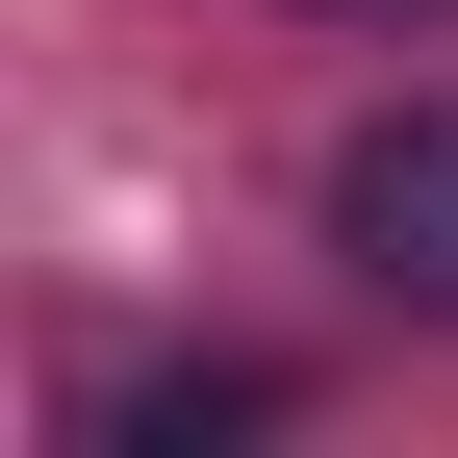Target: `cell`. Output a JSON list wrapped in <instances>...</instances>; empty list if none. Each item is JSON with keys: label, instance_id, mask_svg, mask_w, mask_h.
<instances>
[{"label": "cell", "instance_id": "cell-1", "mask_svg": "<svg viewBox=\"0 0 458 458\" xmlns=\"http://www.w3.org/2000/svg\"><path fill=\"white\" fill-rule=\"evenodd\" d=\"M331 255H357L382 306H433V331H458V102H382V128L331 153Z\"/></svg>", "mask_w": 458, "mask_h": 458}, {"label": "cell", "instance_id": "cell-3", "mask_svg": "<svg viewBox=\"0 0 458 458\" xmlns=\"http://www.w3.org/2000/svg\"><path fill=\"white\" fill-rule=\"evenodd\" d=\"M331 26H433V0H331Z\"/></svg>", "mask_w": 458, "mask_h": 458}, {"label": "cell", "instance_id": "cell-2", "mask_svg": "<svg viewBox=\"0 0 458 458\" xmlns=\"http://www.w3.org/2000/svg\"><path fill=\"white\" fill-rule=\"evenodd\" d=\"M204 433H280V357H153V382H102V458H204Z\"/></svg>", "mask_w": 458, "mask_h": 458}]
</instances>
